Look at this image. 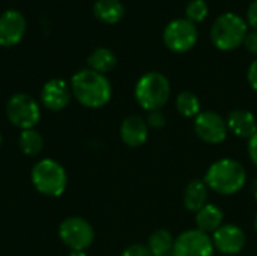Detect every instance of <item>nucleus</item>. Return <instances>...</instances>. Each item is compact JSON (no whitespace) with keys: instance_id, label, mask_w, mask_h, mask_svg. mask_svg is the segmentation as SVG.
<instances>
[{"instance_id":"f3484780","label":"nucleus","mask_w":257,"mask_h":256,"mask_svg":"<svg viewBox=\"0 0 257 256\" xmlns=\"http://www.w3.org/2000/svg\"><path fill=\"white\" fill-rule=\"evenodd\" d=\"M224 220L223 210L215 204H206L200 211L196 213V229L205 234H214Z\"/></svg>"},{"instance_id":"1a4fd4ad","label":"nucleus","mask_w":257,"mask_h":256,"mask_svg":"<svg viewBox=\"0 0 257 256\" xmlns=\"http://www.w3.org/2000/svg\"><path fill=\"white\" fill-rule=\"evenodd\" d=\"M194 133L200 140L209 145H218L227 137L226 119L214 110H202L194 118Z\"/></svg>"},{"instance_id":"f03ea898","label":"nucleus","mask_w":257,"mask_h":256,"mask_svg":"<svg viewBox=\"0 0 257 256\" xmlns=\"http://www.w3.org/2000/svg\"><path fill=\"white\" fill-rule=\"evenodd\" d=\"M203 181L209 190L223 196H232L245 186L247 172L238 160L221 158L208 167Z\"/></svg>"},{"instance_id":"393cba45","label":"nucleus","mask_w":257,"mask_h":256,"mask_svg":"<svg viewBox=\"0 0 257 256\" xmlns=\"http://www.w3.org/2000/svg\"><path fill=\"white\" fill-rule=\"evenodd\" d=\"M120 256H152L149 252L148 246L143 244H131L130 247H126Z\"/></svg>"},{"instance_id":"7c9ffc66","label":"nucleus","mask_w":257,"mask_h":256,"mask_svg":"<svg viewBox=\"0 0 257 256\" xmlns=\"http://www.w3.org/2000/svg\"><path fill=\"white\" fill-rule=\"evenodd\" d=\"M69 256H87L84 252H71V255Z\"/></svg>"},{"instance_id":"cd10ccee","label":"nucleus","mask_w":257,"mask_h":256,"mask_svg":"<svg viewBox=\"0 0 257 256\" xmlns=\"http://www.w3.org/2000/svg\"><path fill=\"white\" fill-rule=\"evenodd\" d=\"M247 24L257 30V0H254L247 11Z\"/></svg>"},{"instance_id":"39448f33","label":"nucleus","mask_w":257,"mask_h":256,"mask_svg":"<svg viewBox=\"0 0 257 256\" xmlns=\"http://www.w3.org/2000/svg\"><path fill=\"white\" fill-rule=\"evenodd\" d=\"M33 187L44 196L57 198L63 195L68 184L66 170L60 163L53 158H42L39 160L30 174Z\"/></svg>"},{"instance_id":"4be33fe9","label":"nucleus","mask_w":257,"mask_h":256,"mask_svg":"<svg viewBox=\"0 0 257 256\" xmlns=\"http://www.w3.org/2000/svg\"><path fill=\"white\" fill-rule=\"evenodd\" d=\"M18 146L23 154H26L29 157H36L44 148V139H42L41 133L36 131L35 128L21 130V133L18 136Z\"/></svg>"},{"instance_id":"423d86ee","label":"nucleus","mask_w":257,"mask_h":256,"mask_svg":"<svg viewBox=\"0 0 257 256\" xmlns=\"http://www.w3.org/2000/svg\"><path fill=\"white\" fill-rule=\"evenodd\" d=\"M59 237L72 252H84L93 243L95 231L86 219L72 216L59 225Z\"/></svg>"},{"instance_id":"473e14b6","label":"nucleus","mask_w":257,"mask_h":256,"mask_svg":"<svg viewBox=\"0 0 257 256\" xmlns=\"http://www.w3.org/2000/svg\"><path fill=\"white\" fill-rule=\"evenodd\" d=\"M0 145H2V134H0Z\"/></svg>"},{"instance_id":"412c9836","label":"nucleus","mask_w":257,"mask_h":256,"mask_svg":"<svg viewBox=\"0 0 257 256\" xmlns=\"http://www.w3.org/2000/svg\"><path fill=\"white\" fill-rule=\"evenodd\" d=\"M176 110L184 118H196L202 112V104L199 97L191 91H182L175 100Z\"/></svg>"},{"instance_id":"dca6fc26","label":"nucleus","mask_w":257,"mask_h":256,"mask_svg":"<svg viewBox=\"0 0 257 256\" xmlns=\"http://www.w3.org/2000/svg\"><path fill=\"white\" fill-rule=\"evenodd\" d=\"M209 189L203 180H191L184 190V205L188 211L197 213L208 204Z\"/></svg>"},{"instance_id":"20e7f679","label":"nucleus","mask_w":257,"mask_h":256,"mask_svg":"<svg viewBox=\"0 0 257 256\" xmlns=\"http://www.w3.org/2000/svg\"><path fill=\"white\" fill-rule=\"evenodd\" d=\"M248 33L247 21L233 12H226L220 15L211 27V41L221 51L236 50L244 44Z\"/></svg>"},{"instance_id":"aec40b11","label":"nucleus","mask_w":257,"mask_h":256,"mask_svg":"<svg viewBox=\"0 0 257 256\" xmlns=\"http://www.w3.org/2000/svg\"><path fill=\"white\" fill-rule=\"evenodd\" d=\"M173 235L167 229H157L148 238V249L152 256H166L173 249Z\"/></svg>"},{"instance_id":"4468645a","label":"nucleus","mask_w":257,"mask_h":256,"mask_svg":"<svg viewBox=\"0 0 257 256\" xmlns=\"http://www.w3.org/2000/svg\"><path fill=\"white\" fill-rule=\"evenodd\" d=\"M119 134L126 146L139 148L145 145L149 137V125L145 118L139 115H130L122 121Z\"/></svg>"},{"instance_id":"6e6552de","label":"nucleus","mask_w":257,"mask_h":256,"mask_svg":"<svg viewBox=\"0 0 257 256\" xmlns=\"http://www.w3.org/2000/svg\"><path fill=\"white\" fill-rule=\"evenodd\" d=\"M199 39V32L194 23L188 21L187 18H176L172 20L164 32L163 41L166 47L173 53H187L190 51Z\"/></svg>"},{"instance_id":"c756f323","label":"nucleus","mask_w":257,"mask_h":256,"mask_svg":"<svg viewBox=\"0 0 257 256\" xmlns=\"http://www.w3.org/2000/svg\"><path fill=\"white\" fill-rule=\"evenodd\" d=\"M253 195H254V199L257 201V178L254 180V184H253Z\"/></svg>"},{"instance_id":"ddd939ff","label":"nucleus","mask_w":257,"mask_h":256,"mask_svg":"<svg viewBox=\"0 0 257 256\" xmlns=\"http://www.w3.org/2000/svg\"><path fill=\"white\" fill-rule=\"evenodd\" d=\"M71 88L69 84L62 78H53L47 81L41 91V101L44 107H47L51 112L63 110L69 101H71Z\"/></svg>"},{"instance_id":"b1692460","label":"nucleus","mask_w":257,"mask_h":256,"mask_svg":"<svg viewBox=\"0 0 257 256\" xmlns=\"http://www.w3.org/2000/svg\"><path fill=\"white\" fill-rule=\"evenodd\" d=\"M146 122L149 127L155 128V130H160L163 127H166L167 124V118L166 115L161 112V110H155V112H149L148 116H146Z\"/></svg>"},{"instance_id":"bb28decb","label":"nucleus","mask_w":257,"mask_h":256,"mask_svg":"<svg viewBox=\"0 0 257 256\" xmlns=\"http://www.w3.org/2000/svg\"><path fill=\"white\" fill-rule=\"evenodd\" d=\"M247 80H248V84L251 86V89L257 92V59H254V60L250 63V66H248Z\"/></svg>"},{"instance_id":"2eb2a0df","label":"nucleus","mask_w":257,"mask_h":256,"mask_svg":"<svg viewBox=\"0 0 257 256\" xmlns=\"http://www.w3.org/2000/svg\"><path fill=\"white\" fill-rule=\"evenodd\" d=\"M226 122L227 130L239 139H251L257 133V119L250 110L235 109L227 115Z\"/></svg>"},{"instance_id":"a211bd4d","label":"nucleus","mask_w":257,"mask_h":256,"mask_svg":"<svg viewBox=\"0 0 257 256\" xmlns=\"http://www.w3.org/2000/svg\"><path fill=\"white\" fill-rule=\"evenodd\" d=\"M95 17L107 24L119 23L125 15V8L120 0H96L93 5Z\"/></svg>"},{"instance_id":"f8f14e48","label":"nucleus","mask_w":257,"mask_h":256,"mask_svg":"<svg viewBox=\"0 0 257 256\" xmlns=\"http://www.w3.org/2000/svg\"><path fill=\"white\" fill-rule=\"evenodd\" d=\"M26 32V20L18 11H6L0 17V45L14 47L17 45Z\"/></svg>"},{"instance_id":"7ed1b4c3","label":"nucleus","mask_w":257,"mask_h":256,"mask_svg":"<svg viewBox=\"0 0 257 256\" xmlns=\"http://www.w3.org/2000/svg\"><path fill=\"white\" fill-rule=\"evenodd\" d=\"M170 94H172V88L169 78L158 71H151L143 74L137 80L134 88L136 101L148 113L161 110L170 100Z\"/></svg>"},{"instance_id":"c85d7f7f","label":"nucleus","mask_w":257,"mask_h":256,"mask_svg":"<svg viewBox=\"0 0 257 256\" xmlns=\"http://www.w3.org/2000/svg\"><path fill=\"white\" fill-rule=\"evenodd\" d=\"M248 157L257 167V133L251 139H248Z\"/></svg>"},{"instance_id":"a878e982","label":"nucleus","mask_w":257,"mask_h":256,"mask_svg":"<svg viewBox=\"0 0 257 256\" xmlns=\"http://www.w3.org/2000/svg\"><path fill=\"white\" fill-rule=\"evenodd\" d=\"M251 54H256L257 56V30L253 29L251 32L247 33L245 39H244V44H242Z\"/></svg>"},{"instance_id":"f257e3e1","label":"nucleus","mask_w":257,"mask_h":256,"mask_svg":"<svg viewBox=\"0 0 257 256\" xmlns=\"http://www.w3.org/2000/svg\"><path fill=\"white\" fill-rule=\"evenodd\" d=\"M71 92L80 104L89 109L104 107L113 94L108 78L90 68L80 69L72 75Z\"/></svg>"},{"instance_id":"5701e85b","label":"nucleus","mask_w":257,"mask_h":256,"mask_svg":"<svg viewBox=\"0 0 257 256\" xmlns=\"http://www.w3.org/2000/svg\"><path fill=\"white\" fill-rule=\"evenodd\" d=\"M209 14V6L206 0H191L185 8V18L194 24L206 20Z\"/></svg>"},{"instance_id":"2f4dec72","label":"nucleus","mask_w":257,"mask_h":256,"mask_svg":"<svg viewBox=\"0 0 257 256\" xmlns=\"http://www.w3.org/2000/svg\"><path fill=\"white\" fill-rule=\"evenodd\" d=\"M254 231H256V234H257V213H256V217H254Z\"/></svg>"},{"instance_id":"9d476101","label":"nucleus","mask_w":257,"mask_h":256,"mask_svg":"<svg viewBox=\"0 0 257 256\" xmlns=\"http://www.w3.org/2000/svg\"><path fill=\"white\" fill-rule=\"evenodd\" d=\"M172 250L173 256H214L215 247L208 234L199 229H188L175 238Z\"/></svg>"},{"instance_id":"6ab92c4d","label":"nucleus","mask_w":257,"mask_h":256,"mask_svg":"<svg viewBox=\"0 0 257 256\" xmlns=\"http://www.w3.org/2000/svg\"><path fill=\"white\" fill-rule=\"evenodd\" d=\"M87 65L90 69L99 72V74H105L110 72L116 68L117 65V57L116 54L104 47H99L96 50H93L89 57H87Z\"/></svg>"},{"instance_id":"0eeeda50","label":"nucleus","mask_w":257,"mask_h":256,"mask_svg":"<svg viewBox=\"0 0 257 256\" xmlns=\"http://www.w3.org/2000/svg\"><path fill=\"white\" fill-rule=\"evenodd\" d=\"M8 119L21 130L35 128L41 119L39 104L27 94H15L6 103Z\"/></svg>"},{"instance_id":"9b49d317","label":"nucleus","mask_w":257,"mask_h":256,"mask_svg":"<svg viewBox=\"0 0 257 256\" xmlns=\"http://www.w3.org/2000/svg\"><path fill=\"white\" fill-rule=\"evenodd\" d=\"M212 243L214 247L223 253V255L233 256L241 253L245 247L247 237L242 228L233 223L221 225L214 234H212Z\"/></svg>"}]
</instances>
